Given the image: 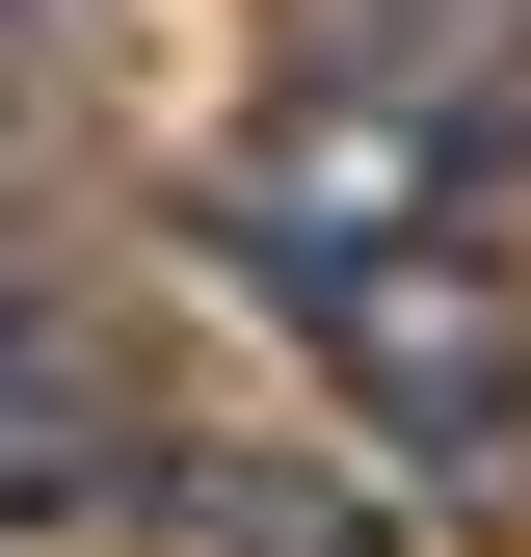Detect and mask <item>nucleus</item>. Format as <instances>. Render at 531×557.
I'll return each instance as SVG.
<instances>
[{
  "label": "nucleus",
  "mask_w": 531,
  "mask_h": 557,
  "mask_svg": "<svg viewBox=\"0 0 531 557\" xmlns=\"http://www.w3.org/2000/svg\"><path fill=\"white\" fill-rule=\"evenodd\" d=\"M531 133L452 81L319 53L293 107H239L186 160V265L293 319V372L372 425V478L425 531H531Z\"/></svg>",
  "instance_id": "1"
},
{
  "label": "nucleus",
  "mask_w": 531,
  "mask_h": 557,
  "mask_svg": "<svg viewBox=\"0 0 531 557\" xmlns=\"http://www.w3.org/2000/svg\"><path fill=\"white\" fill-rule=\"evenodd\" d=\"M27 53H81V0H0V81H27Z\"/></svg>",
  "instance_id": "4"
},
{
  "label": "nucleus",
  "mask_w": 531,
  "mask_h": 557,
  "mask_svg": "<svg viewBox=\"0 0 531 557\" xmlns=\"http://www.w3.org/2000/svg\"><path fill=\"white\" fill-rule=\"evenodd\" d=\"M107 557H452L372 478V425H266V398H160L133 425V531Z\"/></svg>",
  "instance_id": "2"
},
{
  "label": "nucleus",
  "mask_w": 531,
  "mask_h": 557,
  "mask_svg": "<svg viewBox=\"0 0 531 557\" xmlns=\"http://www.w3.org/2000/svg\"><path fill=\"white\" fill-rule=\"evenodd\" d=\"M160 372L107 345V293H0V557H107Z\"/></svg>",
  "instance_id": "3"
}]
</instances>
